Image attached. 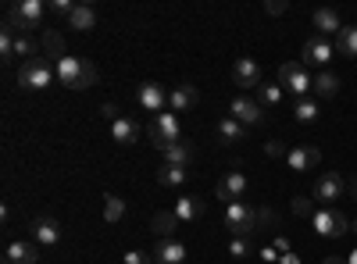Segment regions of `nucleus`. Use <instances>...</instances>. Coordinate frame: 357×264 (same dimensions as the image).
<instances>
[{"label":"nucleus","mask_w":357,"mask_h":264,"mask_svg":"<svg viewBox=\"0 0 357 264\" xmlns=\"http://www.w3.org/2000/svg\"><path fill=\"white\" fill-rule=\"evenodd\" d=\"M57 68V82L65 86V90H89V86L97 82V68L86 61V57H61V61L54 65Z\"/></svg>","instance_id":"1"},{"label":"nucleus","mask_w":357,"mask_h":264,"mask_svg":"<svg viewBox=\"0 0 357 264\" xmlns=\"http://www.w3.org/2000/svg\"><path fill=\"white\" fill-rule=\"evenodd\" d=\"M50 82H57V68L47 61V57H33V61H22V68H18V86H22L25 93L50 90Z\"/></svg>","instance_id":"2"},{"label":"nucleus","mask_w":357,"mask_h":264,"mask_svg":"<svg viewBox=\"0 0 357 264\" xmlns=\"http://www.w3.org/2000/svg\"><path fill=\"white\" fill-rule=\"evenodd\" d=\"M43 15H47L43 0H15V4L8 8V25L15 29V33H29V29L43 25Z\"/></svg>","instance_id":"3"},{"label":"nucleus","mask_w":357,"mask_h":264,"mask_svg":"<svg viewBox=\"0 0 357 264\" xmlns=\"http://www.w3.org/2000/svg\"><path fill=\"white\" fill-rule=\"evenodd\" d=\"M311 228L318 232L321 240H343L347 232H350V222H347V215L336 211V208H321V211L311 215Z\"/></svg>","instance_id":"4"},{"label":"nucleus","mask_w":357,"mask_h":264,"mask_svg":"<svg viewBox=\"0 0 357 264\" xmlns=\"http://www.w3.org/2000/svg\"><path fill=\"white\" fill-rule=\"evenodd\" d=\"M146 136H151V143L158 146V150H165L168 143H178V139H183V122H178L175 111L158 114V118L151 122V129H146Z\"/></svg>","instance_id":"5"},{"label":"nucleus","mask_w":357,"mask_h":264,"mask_svg":"<svg viewBox=\"0 0 357 264\" xmlns=\"http://www.w3.org/2000/svg\"><path fill=\"white\" fill-rule=\"evenodd\" d=\"M279 82L286 86V90H289L296 100H304V97L314 90V79L307 75L304 65H296V61H286V65L279 68Z\"/></svg>","instance_id":"6"},{"label":"nucleus","mask_w":357,"mask_h":264,"mask_svg":"<svg viewBox=\"0 0 357 264\" xmlns=\"http://www.w3.org/2000/svg\"><path fill=\"white\" fill-rule=\"evenodd\" d=\"M254 225H257V211H250L243 200H236V203H229V208H225V228L232 232V236L247 240L250 232H254Z\"/></svg>","instance_id":"7"},{"label":"nucleus","mask_w":357,"mask_h":264,"mask_svg":"<svg viewBox=\"0 0 357 264\" xmlns=\"http://www.w3.org/2000/svg\"><path fill=\"white\" fill-rule=\"evenodd\" d=\"M29 236H33V243H40V247H57V243L65 240V228H61V222H57V218L40 215V218L29 222Z\"/></svg>","instance_id":"8"},{"label":"nucleus","mask_w":357,"mask_h":264,"mask_svg":"<svg viewBox=\"0 0 357 264\" xmlns=\"http://www.w3.org/2000/svg\"><path fill=\"white\" fill-rule=\"evenodd\" d=\"M136 100H139V107H143V111H151L154 118H158V114H165L168 93H165V86H158V82H139Z\"/></svg>","instance_id":"9"},{"label":"nucleus","mask_w":357,"mask_h":264,"mask_svg":"<svg viewBox=\"0 0 357 264\" xmlns=\"http://www.w3.org/2000/svg\"><path fill=\"white\" fill-rule=\"evenodd\" d=\"M229 114H232L240 125H261V122H264V107H261L257 100H250V97H232Z\"/></svg>","instance_id":"10"},{"label":"nucleus","mask_w":357,"mask_h":264,"mask_svg":"<svg viewBox=\"0 0 357 264\" xmlns=\"http://www.w3.org/2000/svg\"><path fill=\"white\" fill-rule=\"evenodd\" d=\"M232 82L243 86V90H261L264 79H261V65L254 57H240V61L232 65Z\"/></svg>","instance_id":"11"},{"label":"nucleus","mask_w":357,"mask_h":264,"mask_svg":"<svg viewBox=\"0 0 357 264\" xmlns=\"http://www.w3.org/2000/svg\"><path fill=\"white\" fill-rule=\"evenodd\" d=\"M336 57V47L325 40V36H311L307 43H304V68L307 65H318V68H325Z\"/></svg>","instance_id":"12"},{"label":"nucleus","mask_w":357,"mask_h":264,"mask_svg":"<svg viewBox=\"0 0 357 264\" xmlns=\"http://www.w3.org/2000/svg\"><path fill=\"white\" fill-rule=\"evenodd\" d=\"M247 189H250V183H247V175H243V171H229V175H222V183L215 186L218 200H229V203L243 200Z\"/></svg>","instance_id":"13"},{"label":"nucleus","mask_w":357,"mask_h":264,"mask_svg":"<svg viewBox=\"0 0 357 264\" xmlns=\"http://www.w3.org/2000/svg\"><path fill=\"white\" fill-rule=\"evenodd\" d=\"M190 250L183 240H158L154 247V264H186Z\"/></svg>","instance_id":"14"},{"label":"nucleus","mask_w":357,"mask_h":264,"mask_svg":"<svg viewBox=\"0 0 357 264\" xmlns=\"http://www.w3.org/2000/svg\"><path fill=\"white\" fill-rule=\"evenodd\" d=\"M197 100H200L197 86H193V82H178L175 90L168 93V111H175V114H186L190 107H197Z\"/></svg>","instance_id":"15"},{"label":"nucleus","mask_w":357,"mask_h":264,"mask_svg":"<svg viewBox=\"0 0 357 264\" xmlns=\"http://www.w3.org/2000/svg\"><path fill=\"white\" fill-rule=\"evenodd\" d=\"M343 189H347V183L340 179V171H325L321 179L314 183V200L333 203V200H340V196H343Z\"/></svg>","instance_id":"16"},{"label":"nucleus","mask_w":357,"mask_h":264,"mask_svg":"<svg viewBox=\"0 0 357 264\" xmlns=\"http://www.w3.org/2000/svg\"><path fill=\"white\" fill-rule=\"evenodd\" d=\"M36 261H40V247L29 240H15L4 250V264H36Z\"/></svg>","instance_id":"17"},{"label":"nucleus","mask_w":357,"mask_h":264,"mask_svg":"<svg viewBox=\"0 0 357 264\" xmlns=\"http://www.w3.org/2000/svg\"><path fill=\"white\" fill-rule=\"evenodd\" d=\"M318 161H321V154L314 150V146H293V150L286 154L289 171H311V168H318Z\"/></svg>","instance_id":"18"},{"label":"nucleus","mask_w":357,"mask_h":264,"mask_svg":"<svg viewBox=\"0 0 357 264\" xmlns=\"http://www.w3.org/2000/svg\"><path fill=\"white\" fill-rule=\"evenodd\" d=\"M178 225H183V222H178L175 211H158V215L151 218V232H154L158 240H175Z\"/></svg>","instance_id":"19"},{"label":"nucleus","mask_w":357,"mask_h":264,"mask_svg":"<svg viewBox=\"0 0 357 264\" xmlns=\"http://www.w3.org/2000/svg\"><path fill=\"white\" fill-rule=\"evenodd\" d=\"M186 179H190V168L186 164H161V171H158V186H165V189L186 186Z\"/></svg>","instance_id":"20"},{"label":"nucleus","mask_w":357,"mask_h":264,"mask_svg":"<svg viewBox=\"0 0 357 264\" xmlns=\"http://www.w3.org/2000/svg\"><path fill=\"white\" fill-rule=\"evenodd\" d=\"M311 25L318 29V36H333V33L340 36V29H343V25H340V15H336L333 8H318V11L311 15Z\"/></svg>","instance_id":"21"},{"label":"nucleus","mask_w":357,"mask_h":264,"mask_svg":"<svg viewBox=\"0 0 357 264\" xmlns=\"http://www.w3.org/2000/svg\"><path fill=\"white\" fill-rule=\"evenodd\" d=\"M68 29H75V33H93L97 29V11L89 4H75V11L68 18Z\"/></svg>","instance_id":"22"},{"label":"nucleus","mask_w":357,"mask_h":264,"mask_svg":"<svg viewBox=\"0 0 357 264\" xmlns=\"http://www.w3.org/2000/svg\"><path fill=\"white\" fill-rule=\"evenodd\" d=\"M161 154H165V164H186V168H190V161H193L197 150H193V143L178 139V143H168Z\"/></svg>","instance_id":"23"},{"label":"nucleus","mask_w":357,"mask_h":264,"mask_svg":"<svg viewBox=\"0 0 357 264\" xmlns=\"http://www.w3.org/2000/svg\"><path fill=\"white\" fill-rule=\"evenodd\" d=\"M111 136H114V143H118V146H132V143L139 139V125L122 114V118H118V122L111 125Z\"/></svg>","instance_id":"24"},{"label":"nucleus","mask_w":357,"mask_h":264,"mask_svg":"<svg viewBox=\"0 0 357 264\" xmlns=\"http://www.w3.org/2000/svg\"><path fill=\"white\" fill-rule=\"evenodd\" d=\"M172 211L178 215V222H193V218L204 215V200H200V196H178Z\"/></svg>","instance_id":"25"},{"label":"nucleus","mask_w":357,"mask_h":264,"mask_svg":"<svg viewBox=\"0 0 357 264\" xmlns=\"http://www.w3.org/2000/svg\"><path fill=\"white\" fill-rule=\"evenodd\" d=\"M218 136H222V143H243L247 139V125H240L232 114H225V118L218 122Z\"/></svg>","instance_id":"26"},{"label":"nucleus","mask_w":357,"mask_h":264,"mask_svg":"<svg viewBox=\"0 0 357 264\" xmlns=\"http://www.w3.org/2000/svg\"><path fill=\"white\" fill-rule=\"evenodd\" d=\"M314 93H318L321 100H333V97L340 93V79H336L333 72H318V75H314Z\"/></svg>","instance_id":"27"},{"label":"nucleus","mask_w":357,"mask_h":264,"mask_svg":"<svg viewBox=\"0 0 357 264\" xmlns=\"http://www.w3.org/2000/svg\"><path fill=\"white\" fill-rule=\"evenodd\" d=\"M336 50L343 57H357V25H343L336 36Z\"/></svg>","instance_id":"28"},{"label":"nucleus","mask_w":357,"mask_h":264,"mask_svg":"<svg viewBox=\"0 0 357 264\" xmlns=\"http://www.w3.org/2000/svg\"><path fill=\"white\" fill-rule=\"evenodd\" d=\"M318 114H321V107H318V100H296V107H293V118L296 122H304V125H311V122H318Z\"/></svg>","instance_id":"29"},{"label":"nucleus","mask_w":357,"mask_h":264,"mask_svg":"<svg viewBox=\"0 0 357 264\" xmlns=\"http://www.w3.org/2000/svg\"><path fill=\"white\" fill-rule=\"evenodd\" d=\"M43 54H47V57H54V65L61 61V57H68V54H65V40L57 36L54 29H47V33H43Z\"/></svg>","instance_id":"30"},{"label":"nucleus","mask_w":357,"mask_h":264,"mask_svg":"<svg viewBox=\"0 0 357 264\" xmlns=\"http://www.w3.org/2000/svg\"><path fill=\"white\" fill-rule=\"evenodd\" d=\"M257 104L261 107H279L282 104V86L279 82H264L257 90Z\"/></svg>","instance_id":"31"},{"label":"nucleus","mask_w":357,"mask_h":264,"mask_svg":"<svg viewBox=\"0 0 357 264\" xmlns=\"http://www.w3.org/2000/svg\"><path fill=\"white\" fill-rule=\"evenodd\" d=\"M104 218H107V222H122V218H126V200L114 196V193H107V196H104Z\"/></svg>","instance_id":"32"},{"label":"nucleus","mask_w":357,"mask_h":264,"mask_svg":"<svg viewBox=\"0 0 357 264\" xmlns=\"http://www.w3.org/2000/svg\"><path fill=\"white\" fill-rule=\"evenodd\" d=\"M11 57H15V29L4 25V29H0V61L11 65Z\"/></svg>","instance_id":"33"},{"label":"nucleus","mask_w":357,"mask_h":264,"mask_svg":"<svg viewBox=\"0 0 357 264\" xmlns=\"http://www.w3.org/2000/svg\"><path fill=\"white\" fill-rule=\"evenodd\" d=\"M15 57H25V61L40 57V54H36V43L29 40V33H15Z\"/></svg>","instance_id":"34"},{"label":"nucleus","mask_w":357,"mask_h":264,"mask_svg":"<svg viewBox=\"0 0 357 264\" xmlns=\"http://www.w3.org/2000/svg\"><path fill=\"white\" fill-rule=\"evenodd\" d=\"M293 215H296V218H311V215H314V200H307V196H293Z\"/></svg>","instance_id":"35"},{"label":"nucleus","mask_w":357,"mask_h":264,"mask_svg":"<svg viewBox=\"0 0 357 264\" xmlns=\"http://www.w3.org/2000/svg\"><path fill=\"white\" fill-rule=\"evenodd\" d=\"M72 11H75L72 0H50V15H57V18H72Z\"/></svg>","instance_id":"36"},{"label":"nucleus","mask_w":357,"mask_h":264,"mask_svg":"<svg viewBox=\"0 0 357 264\" xmlns=\"http://www.w3.org/2000/svg\"><path fill=\"white\" fill-rule=\"evenodd\" d=\"M229 254H232V257H250V240L232 236V240H229Z\"/></svg>","instance_id":"37"},{"label":"nucleus","mask_w":357,"mask_h":264,"mask_svg":"<svg viewBox=\"0 0 357 264\" xmlns=\"http://www.w3.org/2000/svg\"><path fill=\"white\" fill-rule=\"evenodd\" d=\"M122 264H154V254H146V250H129L122 257Z\"/></svg>","instance_id":"38"},{"label":"nucleus","mask_w":357,"mask_h":264,"mask_svg":"<svg viewBox=\"0 0 357 264\" xmlns=\"http://www.w3.org/2000/svg\"><path fill=\"white\" fill-rule=\"evenodd\" d=\"M264 154H268V157H286L289 150H286L282 143H275V139H272V143H264Z\"/></svg>","instance_id":"39"},{"label":"nucleus","mask_w":357,"mask_h":264,"mask_svg":"<svg viewBox=\"0 0 357 264\" xmlns=\"http://www.w3.org/2000/svg\"><path fill=\"white\" fill-rule=\"evenodd\" d=\"M100 114H104V118L114 125L118 118H122V114H118V104H100Z\"/></svg>","instance_id":"40"},{"label":"nucleus","mask_w":357,"mask_h":264,"mask_svg":"<svg viewBox=\"0 0 357 264\" xmlns=\"http://www.w3.org/2000/svg\"><path fill=\"white\" fill-rule=\"evenodd\" d=\"M286 8H289L286 0H268V4H264V11H268V15H282Z\"/></svg>","instance_id":"41"},{"label":"nucleus","mask_w":357,"mask_h":264,"mask_svg":"<svg viewBox=\"0 0 357 264\" xmlns=\"http://www.w3.org/2000/svg\"><path fill=\"white\" fill-rule=\"evenodd\" d=\"M261 261H268V264H275V261H279V250H275V247H268V250H261Z\"/></svg>","instance_id":"42"},{"label":"nucleus","mask_w":357,"mask_h":264,"mask_svg":"<svg viewBox=\"0 0 357 264\" xmlns=\"http://www.w3.org/2000/svg\"><path fill=\"white\" fill-rule=\"evenodd\" d=\"M257 225H264V228L272 225V211H257Z\"/></svg>","instance_id":"43"},{"label":"nucleus","mask_w":357,"mask_h":264,"mask_svg":"<svg viewBox=\"0 0 357 264\" xmlns=\"http://www.w3.org/2000/svg\"><path fill=\"white\" fill-rule=\"evenodd\" d=\"M279 264H301V257H296V254L289 250V254H282V257H279Z\"/></svg>","instance_id":"44"},{"label":"nucleus","mask_w":357,"mask_h":264,"mask_svg":"<svg viewBox=\"0 0 357 264\" xmlns=\"http://www.w3.org/2000/svg\"><path fill=\"white\" fill-rule=\"evenodd\" d=\"M275 250H279V254H289V240L279 236V240H275Z\"/></svg>","instance_id":"45"},{"label":"nucleus","mask_w":357,"mask_h":264,"mask_svg":"<svg viewBox=\"0 0 357 264\" xmlns=\"http://www.w3.org/2000/svg\"><path fill=\"white\" fill-rule=\"evenodd\" d=\"M321 264H347V257H325Z\"/></svg>","instance_id":"46"},{"label":"nucleus","mask_w":357,"mask_h":264,"mask_svg":"<svg viewBox=\"0 0 357 264\" xmlns=\"http://www.w3.org/2000/svg\"><path fill=\"white\" fill-rule=\"evenodd\" d=\"M350 193L357 196V175H354V179H350Z\"/></svg>","instance_id":"47"},{"label":"nucleus","mask_w":357,"mask_h":264,"mask_svg":"<svg viewBox=\"0 0 357 264\" xmlns=\"http://www.w3.org/2000/svg\"><path fill=\"white\" fill-rule=\"evenodd\" d=\"M347 264H357V250H354V254H347Z\"/></svg>","instance_id":"48"},{"label":"nucleus","mask_w":357,"mask_h":264,"mask_svg":"<svg viewBox=\"0 0 357 264\" xmlns=\"http://www.w3.org/2000/svg\"><path fill=\"white\" fill-rule=\"evenodd\" d=\"M350 232H357V222H350Z\"/></svg>","instance_id":"49"}]
</instances>
